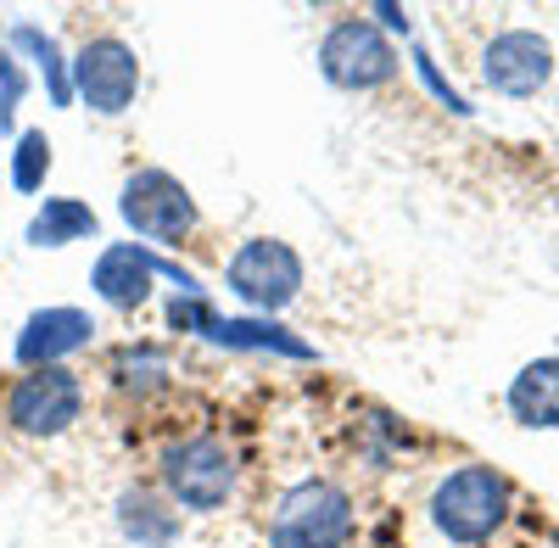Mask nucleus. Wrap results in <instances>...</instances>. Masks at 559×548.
Masks as SVG:
<instances>
[{
    "label": "nucleus",
    "mask_w": 559,
    "mask_h": 548,
    "mask_svg": "<svg viewBox=\"0 0 559 548\" xmlns=\"http://www.w3.org/2000/svg\"><path fill=\"white\" fill-rule=\"evenodd\" d=\"M509 510H515V487L492 465H459L437 481L431 492V526L459 543V548H481L503 532Z\"/></svg>",
    "instance_id": "nucleus-1"
},
{
    "label": "nucleus",
    "mask_w": 559,
    "mask_h": 548,
    "mask_svg": "<svg viewBox=\"0 0 559 548\" xmlns=\"http://www.w3.org/2000/svg\"><path fill=\"white\" fill-rule=\"evenodd\" d=\"M358 532L353 492L336 481H297L269 515V548H347Z\"/></svg>",
    "instance_id": "nucleus-2"
},
{
    "label": "nucleus",
    "mask_w": 559,
    "mask_h": 548,
    "mask_svg": "<svg viewBox=\"0 0 559 548\" xmlns=\"http://www.w3.org/2000/svg\"><path fill=\"white\" fill-rule=\"evenodd\" d=\"M163 492L174 510H191V515H213L236 498V481H241V465L229 453L224 437H185V442H168L163 448Z\"/></svg>",
    "instance_id": "nucleus-3"
},
{
    "label": "nucleus",
    "mask_w": 559,
    "mask_h": 548,
    "mask_svg": "<svg viewBox=\"0 0 559 548\" xmlns=\"http://www.w3.org/2000/svg\"><path fill=\"white\" fill-rule=\"evenodd\" d=\"M118 213L140 241H157V247H185L197 236V196L168 168H134L123 179Z\"/></svg>",
    "instance_id": "nucleus-4"
},
{
    "label": "nucleus",
    "mask_w": 559,
    "mask_h": 548,
    "mask_svg": "<svg viewBox=\"0 0 559 548\" xmlns=\"http://www.w3.org/2000/svg\"><path fill=\"white\" fill-rule=\"evenodd\" d=\"M224 286H229V297H241L247 308H258L269 319V313L297 302L302 258H297V247L274 241V236H252V241L236 247V258L224 263Z\"/></svg>",
    "instance_id": "nucleus-5"
},
{
    "label": "nucleus",
    "mask_w": 559,
    "mask_h": 548,
    "mask_svg": "<svg viewBox=\"0 0 559 548\" xmlns=\"http://www.w3.org/2000/svg\"><path fill=\"white\" fill-rule=\"evenodd\" d=\"M84 415V381L68 370V364H51V370H23L7 392V426L17 437H62L73 431V420Z\"/></svg>",
    "instance_id": "nucleus-6"
},
{
    "label": "nucleus",
    "mask_w": 559,
    "mask_h": 548,
    "mask_svg": "<svg viewBox=\"0 0 559 548\" xmlns=\"http://www.w3.org/2000/svg\"><path fill=\"white\" fill-rule=\"evenodd\" d=\"M68 68H73V96L96 118H123L134 107V96H140V57L118 34L84 39Z\"/></svg>",
    "instance_id": "nucleus-7"
},
{
    "label": "nucleus",
    "mask_w": 559,
    "mask_h": 548,
    "mask_svg": "<svg viewBox=\"0 0 559 548\" xmlns=\"http://www.w3.org/2000/svg\"><path fill=\"white\" fill-rule=\"evenodd\" d=\"M319 73L336 90H381L397 73V45L386 39V28L347 17L319 39Z\"/></svg>",
    "instance_id": "nucleus-8"
},
{
    "label": "nucleus",
    "mask_w": 559,
    "mask_h": 548,
    "mask_svg": "<svg viewBox=\"0 0 559 548\" xmlns=\"http://www.w3.org/2000/svg\"><path fill=\"white\" fill-rule=\"evenodd\" d=\"M554 45L548 34L537 28H503L487 39V51H481V79L492 84V96L503 102H532L543 96V90L554 84Z\"/></svg>",
    "instance_id": "nucleus-9"
},
{
    "label": "nucleus",
    "mask_w": 559,
    "mask_h": 548,
    "mask_svg": "<svg viewBox=\"0 0 559 548\" xmlns=\"http://www.w3.org/2000/svg\"><path fill=\"white\" fill-rule=\"evenodd\" d=\"M90 342H96V319L84 308H39L17 331V364L23 370H51V364H62L68 353H79Z\"/></svg>",
    "instance_id": "nucleus-10"
},
{
    "label": "nucleus",
    "mask_w": 559,
    "mask_h": 548,
    "mask_svg": "<svg viewBox=\"0 0 559 548\" xmlns=\"http://www.w3.org/2000/svg\"><path fill=\"white\" fill-rule=\"evenodd\" d=\"M157 274H163V263H157L146 247H134V241H112V247L96 258V269H90V286H96V297H102L107 308L134 313L140 302L152 297Z\"/></svg>",
    "instance_id": "nucleus-11"
},
{
    "label": "nucleus",
    "mask_w": 559,
    "mask_h": 548,
    "mask_svg": "<svg viewBox=\"0 0 559 548\" xmlns=\"http://www.w3.org/2000/svg\"><path fill=\"white\" fill-rule=\"evenodd\" d=\"M509 415L526 431H559V358H532L509 381Z\"/></svg>",
    "instance_id": "nucleus-12"
},
{
    "label": "nucleus",
    "mask_w": 559,
    "mask_h": 548,
    "mask_svg": "<svg viewBox=\"0 0 559 548\" xmlns=\"http://www.w3.org/2000/svg\"><path fill=\"white\" fill-rule=\"evenodd\" d=\"M118 532L134 543V548H174L179 537V515L168 504H157L152 492H118Z\"/></svg>",
    "instance_id": "nucleus-13"
},
{
    "label": "nucleus",
    "mask_w": 559,
    "mask_h": 548,
    "mask_svg": "<svg viewBox=\"0 0 559 548\" xmlns=\"http://www.w3.org/2000/svg\"><path fill=\"white\" fill-rule=\"evenodd\" d=\"M96 236V213L79 196H45V207L28 218V247H73Z\"/></svg>",
    "instance_id": "nucleus-14"
},
{
    "label": "nucleus",
    "mask_w": 559,
    "mask_h": 548,
    "mask_svg": "<svg viewBox=\"0 0 559 548\" xmlns=\"http://www.w3.org/2000/svg\"><path fill=\"white\" fill-rule=\"evenodd\" d=\"M207 342L218 347H241V353H286V358H313V347L302 336H292L286 325H269V319H213Z\"/></svg>",
    "instance_id": "nucleus-15"
},
{
    "label": "nucleus",
    "mask_w": 559,
    "mask_h": 548,
    "mask_svg": "<svg viewBox=\"0 0 559 548\" xmlns=\"http://www.w3.org/2000/svg\"><path fill=\"white\" fill-rule=\"evenodd\" d=\"M12 45L34 57V68H39L45 90H51V102H57V107H68V102H73V68L62 62V45H57L51 34H45V28H34V23H17V28H12Z\"/></svg>",
    "instance_id": "nucleus-16"
},
{
    "label": "nucleus",
    "mask_w": 559,
    "mask_h": 548,
    "mask_svg": "<svg viewBox=\"0 0 559 548\" xmlns=\"http://www.w3.org/2000/svg\"><path fill=\"white\" fill-rule=\"evenodd\" d=\"M112 381L123 392H157L168 381V353L152 347V342H140V347H118L112 353Z\"/></svg>",
    "instance_id": "nucleus-17"
},
{
    "label": "nucleus",
    "mask_w": 559,
    "mask_h": 548,
    "mask_svg": "<svg viewBox=\"0 0 559 548\" xmlns=\"http://www.w3.org/2000/svg\"><path fill=\"white\" fill-rule=\"evenodd\" d=\"M45 174H51V141H45V129H23L17 152H12V186L23 196H34L45 186Z\"/></svg>",
    "instance_id": "nucleus-18"
},
{
    "label": "nucleus",
    "mask_w": 559,
    "mask_h": 548,
    "mask_svg": "<svg viewBox=\"0 0 559 548\" xmlns=\"http://www.w3.org/2000/svg\"><path fill=\"white\" fill-rule=\"evenodd\" d=\"M213 319H218V313H213V302H207L202 291H179L174 308H168V325H174V331H197V336H207V331H213Z\"/></svg>",
    "instance_id": "nucleus-19"
},
{
    "label": "nucleus",
    "mask_w": 559,
    "mask_h": 548,
    "mask_svg": "<svg viewBox=\"0 0 559 548\" xmlns=\"http://www.w3.org/2000/svg\"><path fill=\"white\" fill-rule=\"evenodd\" d=\"M23 90H28V79H23L17 57H12V51H0V107H7V118H12V107L23 102Z\"/></svg>",
    "instance_id": "nucleus-20"
},
{
    "label": "nucleus",
    "mask_w": 559,
    "mask_h": 548,
    "mask_svg": "<svg viewBox=\"0 0 559 548\" xmlns=\"http://www.w3.org/2000/svg\"><path fill=\"white\" fill-rule=\"evenodd\" d=\"M419 79H426V84L437 90V96H442V107H453V112H471V102H464V96H459L453 84H442V73H437V68H431L426 57H419Z\"/></svg>",
    "instance_id": "nucleus-21"
},
{
    "label": "nucleus",
    "mask_w": 559,
    "mask_h": 548,
    "mask_svg": "<svg viewBox=\"0 0 559 548\" xmlns=\"http://www.w3.org/2000/svg\"><path fill=\"white\" fill-rule=\"evenodd\" d=\"M376 12H381V23H386V28H403V34H408V17H403L397 7H376Z\"/></svg>",
    "instance_id": "nucleus-22"
}]
</instances>
